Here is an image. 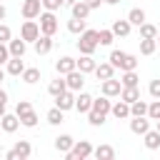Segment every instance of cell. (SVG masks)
Segmentation results:
<instances>
[{
	"instance_id": "cell-1",
	"label": "cell",
	"mask_w": 160,
	"mask_h": 160,
	"mask_svg": "<svg viewBox=\"0 0 160 160\" xmlns=\"http://www.w3.org/2000/svg\"><path fill=\"white\" fill-rule=\"evenodd\" d=\"M108 60H110V65H112L115 70H122V72H125V70H135L138 62H140L138 55H130V52H125V50H112Z\"/></svg>"
},
{
	"instance_id": "cell-2",
	"label": "cell",
	"mask_w": 160,
	"mask_h": 160,
	"mask_svg": "<svg viewBox=\"0 0 160 160\" xmlns=\"http://www.w3.org/2000/svg\"><path fill=\"white\" fill-rule=\"evenodd\" d=\"M78 50H80V55H92V52L98 50V30H90V28H85V30L80 32Z\"/></svg>"
},
{
	"instance_id": "cell-3",
	"label": "cell",
	"mask_w": 160,
	"mask_h": 160,
	"mask_svg": "<svg viewBox=\"0 0 160 160\" xmlns=\"http://www.w3.org/2000/svg\"><path fill=\"white\" fill-rule=\"evenodd\" d=\"M90 155H92V145H90V140H75L72 148L65 152L68 160H88Z\"/></svg>"
},
{
	"instance_id": "cell-4",
	"label": "cell",
	"mask_w": 160,
	"mask_h": 160,
	"mask_svg": "<svg viewBox=\"0 0 160 160\" xmlns=\"http://www.w3.org/2000/svg\"><path fill=\"white\" fill-rule=\"evenodd\" d=\"M38 18H40V20H38V25H40V35H50V38H52V35L58 32V28H60V25H58V15L50 12V10H45V12H40Z\"/></svg>"
},
{
	"instance_id": "cell-5",
	"label": "cell",
	"mask_w": 160,
	"mask_h": 160,
	"mask_svg": "<svg viewBox=\"0 0 160 160\" xmlns=\"http://www.w3.org/2000/svg\"><path fill=\"white\" fill-rule=\"evenodd\" d=\"M5 155V160H28L30 155H32V145H30V140H18L8 152H2Z\"/></svg>"
},
{
	"instance_id": "cell-6",
	"label": "cell",
	"mask_w": 160,
	"mask_h": 160,
	"mask_svg": "<svg viewBox=\"0 0 160 160\" xmlns=\"http://www.w3.org/2000/svg\"><path fill=\"white\" fill-rule=\"evenodd\" d=\"M65 78V85H68V90H72V92H80L82 90V85H85V72H80L78 68L75 70H70L68 75H62Z\"/></svg>"
},
{
	"instance_id": "cell-7",
	"label": "cell",
	"mask_w": 160,
	"mask_h": 160,
	"mask_svg": "<svg viewBox=\"0 0 160 160\" xmlns=\"http://www.w3.org/2000/svg\"><path fill=\"white\" fill-rule=\"evenodd\" d=\"M20 38H22L25 42H35V40L40 38V25H38L35 20H25L22 28H20Z\"/></svg>"
},
{
	"instance_id": "cell-8",
	"label": "cell",
	"mask_w": 160,
	"mask_h": 160,
	"mask_svg": "<svg viewBox=\"0 0 160 160\" xmlns=\"http://www.w3.org/2000/svg\"><path fill=\"white\" fill-rule=\"evenodd\" d=\"M20 12H22L25 20H35V18L42 12V2H40V0H22Z\"/></svg>"
},
{
	"instance_id": "cell-9",
	"label": "cell",
	"mask_w": 160,
	"mask_h": 160,
	"mask_svg": "<svg viewBox=\"0 0 160 160\" xmlns=\"http://www.w3.org/2000/svg\"><path fill=\"white\" fill-rule=\"evenodd\" d=\"M100 90H102V95H108V98H118L120 90H122V85H120V80L108 78V80H100Z\"/></svg>"
},
{
	"instance_id": "cell-10",
	"label": "cell",
	"mask_w": 160,
	"mask_h": 160,
	"mask_svg": "<svg viewBox=\"0 0 160 160\" xmlns=\"http://www.w3.org/2000/svg\"><path fill=\"white\" fill-rule=\"evenodd\" d=\"M55 108H60L62 112L72 110V108H75V92H72V90H65V92H60V95L55 98Z\"/></svg>"
},
{
	"instance_id": "cell-11",
	"label": "cell",
	"mask_w": 160,
	"mask_h": 160,
	"mask_svg": "<svg viewBox=\"0 0 160 160\" xmlns=\"http://www.w3.org/2000/svg\"><path fill=\"white\" fill-rule=\"evenodd\" d=\"M130 130L135 135H145L150 130V118L148 115H138V118H130Z\"/></svg>"
},
{
	"instance_id": "cell-12",
	"label": "cell",
	"mask_w": 160,
	"mask_h": 160,
	"mask_svg": "<svg viewBox=\"0 0 160 160\" xmlns=\"http://www.w3.org/2000/svg\"><path fill=\"white\" fill-rule=\"evenodd\" d=\"M8 50H10V58H22L25 50H28V42L22 38H10L8 40Z\"/></svg>"
},
{
	"instance_id": "cell-13",
	"label": "cell",
	"mask_w": 160,
	"mask_h": 160,
	"mask_svg": "<svg viewBox=\"0 0 160 160\" xmlns=\"http://www.w3.org/2000/svg\"><path fill=\"white\" fill-rule=\"evenodd\" d=\"M0 128H2V132H15V130L20 128V118H18L15 112H5V115L0 118Z\"/></svg>"
},
{
	"instance_id": "cell-14",
	"label": "cell",
	"mask_w": 160,
	"mask_h": 160,
	"mask_svg": "<svg viewBox=\"0 0 160 160\" xmlns=\"http://www.w3.org/2000/svg\"><path fill=\"white\" fill-rule=\"evenodd\" d=\"M110 108H112V102H110L108 95H102V98H92V108H90L92 112H98V115H108Z\"/></svg>"
},
{
	"instance_id": "cell-15",
	"label": "cell",
	"mask_w": 160,
	"mask_h": 160,
	"mask_svg": "<svg viewBox=\"0 0 160 160\" xmlns=\"http://www.w3.org/2000/svg\"><path fill=\"white\" fill-rule=\"evenodd\" d=\"M110 30H112V35H115V38H128V35H130V30H132V25H130V20L125 18V20H115Z\"/></svg>"
},
{
	"instance_id": "cell-16",
	"label": "cell",
	"mask_w": 160,
	"mask_h": 160,
	"mask_svg": "<svg viewBox=\"0 0 160 160\" xmlns=\"http://www.w3.org/2000/svg\"><path fill=\"white\" fill-rule=\"evenodd\" d=\"M22 70H25V62H22V58H10V60L5 62V72H8V75H15V78H20V75H22Z\"/></svg>"
},
{
	"instance_id": "cell-17",
	"label": "cell",
	"mask_w": 160,
	"mask_h": 160,
	"mask_svg": "<svg viewBox=\"0 0 160 160\" xmlns=\"http://www.w3.org/2000/svg\"><path fill=\"white\" fill-rule=\"evenodd\" d=\"M90 108H92V95H88V92L80 90V92L75 95V110H78V112H88Z\"/></svg>"
},
{
	"instance_id": "cell-18",
	"label": "cell",
	"mask_w": 160,
	"mask_h": 160,
	"mask_svg": "<svg viewBox=\"0 0 160 160\" xmlns=\"http://www.w3.org/2000/svg\"><path fill=\"white\" fill-rule=\"evenodd\" d=\"M70 8H72V18H80V20H88V15L92 12V10H90V5H88L85 0H75Z\"/></svg>"
},
{
	"instance_id": "cell-19",
	"label": "cell",
	"mask_w": 160,
	"mask_h": 160,
	"mask_svg": "<svg viewBox=\"0 0 160 160\" xmlns=\"http://www.w3.org/2000/svg\"><path fill=\"white\" fill-rule=\"evenodd\" d=\"M92 72H95V78H98V80L115 78V68L110 65V60H108V62H100V65H95V70H92Z\"/></svg>"
},
{
	"instance_id": "cell-20",
	"label": "cell",
	"mask_w": 160,
	"mask_h": 160,
	"mask_svg": "<svg viewBox=\"0 0 160 160\" xmlns=\"http://www.w3.org/2000/svg\"><path fill=\"white\" fill-rule=\"evenodd\" d=\"M52 50V38L50 35H40L38 40H35V52L38 55H48Z\"/></svg>"
},
{
	"instance_id": "cell-21",
	"label": "cell",
	"mask_w": 160,
	"mask_h": 160,
	"mask_svg": "<svg viewBox=\"0 0 160 160\" xmlns=\"http://www.w3.org/2000/svg\"><path fill=\"white\" fill-rule=\"evenodd\" d=\"M55 70H58V75H68L70 70H75V58H70V55L60 58V60L55 62Z\"/></svg>"
},
{
	"instance_id": "cell-22",
	"label": "cell",
	"mask_w": 160,
	"mask_h": 160,
	"mask_svg": "<svg viewBox=\"0 0 160 160\" xmlns=\"http://www.w3.org/2000/svg\"><path fill=\"white\" fill-rule=\"evenodd\" d=\"M95 65H98V62L92 60V55H80V60H75V68H78L80 72H85V75H88V72H92V70H95Z\"/></svg>"
},
{
	"instance_id": "cell-23",
	"label": "cell",
	"mask_w": 160,
	"mask_h": 160,
	"mask_svg": "<svg viewBox=\"0 0 160 160\" xmlns=\"http://www.w3.org/2000/svg\"><path fill=\"white\" fill-rule=\"evenodd\" d=\"M110 112H112L118 120H128V118H130V105H128L125 100H118V102L110 108Z\"/></svg>"
},
{
	"instance_id": "cell-24",
	"label": "cell",
	"mask_w": 160,
	"mask_h": 160,
	"mask_svg": "<svg viewBox=\"0 0 160 160\" xmlns=\"http://www.w3.org/2000/svg\"><path fill=\"white\" fill-rule=\"evenodd\" d=\"M92 155L98 160H112L115 158V148L112 145H98V148H92Z\"/></svg>"
},
{
	"instance_id": "cell-25",
	"label": "cell",
	"mask_w": 160,
	"mask_h": 160,
	"mask_svg": "<svg viewBox=\"0 0 160 160\" xmlns=\"http://www.w3.org/2000/svg\"><path fill=\"white\" fill-rule=\"evenodd\" d=\"M72 142H75V140H72L70 135H58L52 145H55V150H58V152H62V155H65V152L72 148Z\"/></svg>"
},
{
	"instance_id": "cell-26",
	"label": "cell",
	"mask_w": 160,
	"mask_h": 160,
	"mask_svg": "<svg viewBox=\"0 0 160 160\" xmlns=\"http://www.w3.org/2000/svg\"><path fill=\"white\" fill-rule=\"evenodd\" d=\"M142 140H145V148H148V150H158V148H160V132H158V130H148V132L142 135Z\"/></svg>"
},
{
	"instance_id": "cell-27",
	"label": "cell",
	"mask_w": 160,
	"mask_h": 160,
	"mask_svg": "<svg viewBox=\"0 0 160 160\" xmlns=\"http://www.w3.org/2000/svg\"><path fill=\"white\" fill-rule=\"evenodd\" d=\"M138 82H140V78H138L135 70H125L122 78H120V85L122 88H138Z\"/></svg>"
},
{
	"instance_id": "cell-28",
	"label": "cell",
	"mask_w": 160,
	"mask_h": 160,
	"mask_svg": "<svg viewBox=\"0 0 160 160\" xmlns=\"http://www.w3.org/2000/svg\"><path fill=\"white\" fill-rule=\"evenodd\" d=\"M68 90V85H65V80H62V75L60 78H55V80H50V85H48V92L52 95V98H58L60 92H65Z\"/></svg>"
},
{
	"instance_id": "cell-29",
	"label": "cell",
	"mask_w": 160,
	"mask_h": 160,
	"mask_svg": "<svg viewBox=\"0 0 160 160\" xmlns=\"http://www.w3.org/2000/svg\"><path fill=\"white\" fill-rule=\"evenodd\" d=\"M158 50L155 38H140V55H152Z\"/></svg>"
},
{
	"instance_id": "cell-30",
	"label": "cell",
	"mask_w": 160,
	"mask_h": 160,
	"mask_svg": "<svg viewBox=\"0 0 160 160\" xmlns=\"http://www.w3.org/2000/svg\"><path fill=\"white\" fill-rule=\"evenodd\" d=\"M120 100H125L128 105L135 102V100H140V88H122L120 90Z\"/></svg>"
},
{
	"instance_id": "cell-31",
	"label": "cell",
	"mask_w": 160,
	"mask_h": 160,
	"mask_svg": "<svg viewBox=\"0 0 160 160\" xmlns=\"http://www.w3.org/2000/svg\"><path fill=\"white\" fill-rule=\"evenodd\" d=\"M128 20H130V25H142L145 22V10L142 8H130Z\"/></svg>"
},
{
	"instance_id": "cell-32",
	"label": "cell",
	"mask_w": 160,
	"mask_h": 160,
	"mask_svg": "<svg viewBox=\"0 0 160 160\" xmlns=\"http://www.w3.org/2000/svg\"><path fill=\"white\" fill-rule=\"evenodd\" d=\"M20 78H22V82H28V85H35V82L40 80V70H38V68H25Z\"/></svg>"
},
{
	"instance_id": "cell-33",
	"label": "cell",
	"mask_w": 160,
	"mask_h": 160,
	"mask_svg": "<svg viewBox=\"0 0 160 160\" xmlns=\"http://www.w3.org/2000/svg\"><path fill=\"white\" fill-rule=\"evenodd\" d=\"M45 120H48L50 125H60V122L65 120V112H62L60 108H50V110H48V115H45Z\"/></svg>"
},
{
	"instance_id": "cell-34",
	"label": "cell",
	"mask_w": 160,
	"mask_h": 160,
	"mask_svg": "<svg viewBox=\"0 0 160 160\" xmlns=\"http://www.w3.org/2000/svg\"><path fill=\"white\" fill-rule=\"evenodd\" d=\"M85 28H88V25H85V20H80V18H70V20H68V30H70L72 35H80Z\"/></svg>"
},
{
	"instance_id": "cell-35",
	"label": "cell",
	"mask_w": 160,
	"mask_h": 160,
	"mask_svg": "<svg viewBox=\"0 0 160 160\" xmlns=\"http://www.w3.org/2000/svg\"><path fill=\"white\" fill-rule=\"evenodd\" d=\"M138 115H148V102H142V100L130 102V118H138Z\"/></svg>"
},
{
	"instance_id": "cell-36",
	"label": "cell",
	"mask_w": 160,
	"mask_h": 160,
	"mask_svg": "<svg viewBox=\"0 0 160 160\" xmlns=\"http://www.w3.org/2000/svg\"><path fill=\"white\" fill-rule=\"evenodd\" d=\"M20 125H22V128H35V125H38V112H35V110L25 112V115L20 118Z\"/></svg>"
},
{
	"instance_id": "cell-37",
	"label": "cell",
	"mask_w": 160,
	"mask_h": 160,
	"mask_svg": "<svg viewBox=\"0 0 160 160\" xmlns=\"http://www.w3.org/2000/svg\"><path fill=\"white\" fill-rule=\"evenodd\" d=\"M140 28V38H155L158 35V28L152 25V22H142V25H138Z\"/></svg>"
},
{
	"instance_id": "cell-38",
	"label": "cell",
	"mask_w": 160,
	"mask_h": 160,
	"mask_svg": "<svg viewBox=\"0 0 160 160\" xmlns=\"http://www.w3.org/2000/svg\"><path fill=\"white\" fill-rule=\"evenodd\" d=\"M112 40H115L112 30H98V45H112Z\"/></svg>"
},
{
	"instance_id": "cell-39",
	"label": "cell",
	"mask_w": 160,
	"mask_h": 160,
	"mask_svg": "<svg viewBox=\"0 0 160 160\" xmlns=\"http://www.w3.org/2000/svg\"><path fill=\"white\" fill-rule=\"evenodd\" d=\"M148 118H150V120H160V98H155V100L148 105Z\"/></svg>"
},
{
	"instance_id": "cell-40",
	"label": "cell",
	"mask_w": 160,
	"mask_h": 160,
	"mask_svg": "<svg viewBox=\"0 0 160 160\" xmlns=\"http://www.w3.org/2000/svg\"><path fill=\"white\" fill-rule=\"evenodd\" d=\"M30 110H32L30 100H18V105H15V115H18V118H22V115L30 112Z\"/></svg>"
},
{
	"instance_id": "cell-41",
	"label": "cell",
	"mask_w": 160,
	"mask_h": 160,
	"mask_svg": "<svg viewBox=\"0 0 160 160\" xmlns=\"http://www.w3.org/2000/svg\"><path fill=\"white\" fill-rule=\"evenodd\" d=\"M105 118H108V115H98V112H92V110H88V122H90L92 128H100V125L105 122Z\"/></svg>"
},
{
	"instance_id": "cell-42",
	"label": "cell",
	"mask_w": 160,
	"mask_h": 160,
	"mask_svg": "<svg viewBox=\"0 0 160 160\" xmlns=\"http://www.w3.org/2000/svg\"><path fill=\"white\" fill-rule=\"evenodd\" d=\"M10 38H12V30H10L5 22H0V42H8Z\"/></svg>"
},
{
	"instance_id": "cell-43",
	"label": "cell",
	"mask_w": 160,
	"mask_h": 160,
	"mask_svg": "<svg viewBox=\"0 0 160 160\" xmlns=\"http://www.w3.org/2000/svg\"><path fill=\"white\" fill-rule=\"evenodd\" d=\"M148 92H150L152 98H160V78H158V80H152V82L148 85Z\"/></svg>"
},
{
	"instance_id": "cell-44",
	"label": "cell",
	"mask_w": 160,
	"mask_h": 160,
	"mask_svg": "<svg viewBox=\"0 0 160 160\" xmlns=\"http://www.w3.org/2000/svg\"><path fill=\"white\" fill-rule=\"evenodd\" d=\"M40 2H42V8H45V10H50V12H55V10L62 5L60 0H40Z\"/></svg>"
},
{
	"instance_id": "cell-45",
	"label": "cell",
	"mask_w": 160,
	"mask_h": 160,
	"mask_svg": "<svg viewBox=\"0 0 160 160\" xmlns=\"http://www.w3.org/2000/svg\"><path fill=\"white\" fill-rule=\"evenodd\" d=\"M10 60V50H8V42H0V65H5Z\"/></svg>"
},
{
	"instance_id": "cell-46",
	"label": "cell",
	"mask_w": 160,
	"mask_h": 160,
	"mask_svg": "<svg viewBox=\"0 0 160 160\" xmlns=\"http://www.w3.org/2000/svg\"><path fill=\"white\" fill-rule=\"evenodd\" d=\"M5 105H8V92L0 88V118L5 115Z\"/></svg>"
},
{
	"instance_id": "cell-47",
	"label": "cell",
	"mask_w": 160,
	"mask_h": 160,
	"mask_svg": "<svg viewBox=\"0 0 160 160\" xmlns=\"http://www.w3.org/2000/svg\"><path fill=\"white\" fill-rule=\"evenodd\" d=\"M85 2L90 5V10H95V8H100V2H102V0H85Z\"/></svg>"
},
{
	"instance_id": "cell-48",
	"label": "cell",
	"mask_w": 160,
	"mask_h": 160,
	"mask_svg": "<svg viewBox=\"0 0 160 160\" xmlns=\"http://www.w3.org/2000/svg\"><path fill=\"white\" fill-rule=\"evenodd\" d=\"M5 18H8V8L0 2V20H5Z\"/></svg>"
},
{
	"instance_id": "cell-49",
	"label": "cell",
	"mask_w": 160,
	"mask_h": 160,
	"mask_svg": "<svg viewBox=\"0 0 160 160\" xmlns=\"http://www.w3.org/2000/svg\"><path fill=\"white\" fill-rule=\"evenodd\" d=\"M5 75H8V72H5V70H2V65H0V82L5 80Z\"/></svg>"
},
{
	"instance_id": "cell-50",
	"label": "cell",
	"mask_w": 160,
	"mask_h": 160,
	"mask_svg": "<svg viewBox=\"0 0 160 160\" xmlns=\"http://www.w3.org/2000/svg\"><path fill=\"white\" fill-rule=\"evenodd\" d=\"M102 2H108V5H118L120 0H102Z\"/></svg>"
},
{
	"instance_id": "cell-51",
	"label": "cell",
	"mask_w": 160,
	"mask_h": 160,
	"mask_svg": "<svg viewBox=\"0 0 160 160\" xmlns=\"http://www.w3.org/2000/svg\"><path fill=\"white\" fill-rule=\"evenodd\" d=\"M60 2H62V5H72L75 0H60Z\"/></svg>"
},
{
	"instance_id": "cell-52",
	"label": "cell",
	"mask_w": 160,
	"mask_h": 160,
	"mask_svg": "<svg viewBox=\"0 0 160 160\" xmlns=\"http://www.w3.org/2000/svg\"><path fill=\"white\" fill-rule=\"evenodd\" d=\"M155 130H158V132H160V120H155Z\"/></svg>"
},
{
	"instance_id": "cell-53",
	"label": "cell",
	"mask_w": 160,
	"mask_h": 160,
	"mask_svg": "<svg viewBox=\"0 0 160 160\" xmlns=\"http://www.w3.org/2000/svg\"><path fill=\"white\" fill-rule=\"evenodd\" d=\"M155 42H158V45H160V30H158V35H155Z\"/></svg>"
},
{
	"instance_id": "cell-54",
	"label": "cell",
	"mask_w": 160,
	"mask_h": 160,
	"mask_svg": "<svg viewBox=\"0 0 160 160\" xmlns=\"http://www.w3.org/2000/svg\"><path fill=\"white\" fill-rule=\"evenodd\" d=\"M0 155H2V142H0Z\"/></svg>"
},
{
	"instance_id": "cell-55",
	"label": "cell",
	"mask_w": 160,
	"mask_h": 160,
	"mask_svg": "<svg viewBox=\"0 0 160 160\" xmlns=\"http://www.w3.org/2000/svg\"><path fill=\"white\" fill-rule=\"evenodd\" d=\"M0 132H2V128H0Z\"/></svg>"
}]
</instances>
